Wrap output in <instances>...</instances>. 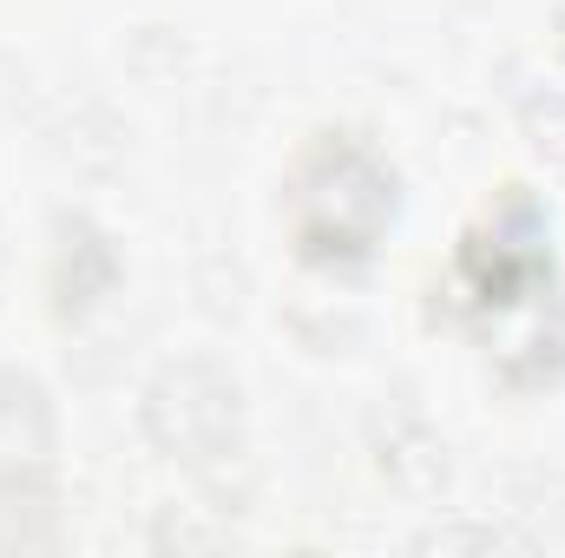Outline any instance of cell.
<instances>
[{"mask_svg": "<svg viewBox=\"0 0 565 558\" xmlns=\"http://www.w3.org/2000/svg\"><path fill=\"white\" fill-rule=\"evenodd\" d=\"M355 158H362V151H335V158H329V171L316 178V191H349ZM369 237H375V230H369L362 217H349V197H335V224L322 230V244H335V250H369Z\"/></svg>", "mask_w": 565, "mask_h": 558, "instance_id": "1", "label": "cell"}]
</instances>
